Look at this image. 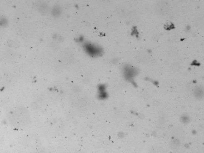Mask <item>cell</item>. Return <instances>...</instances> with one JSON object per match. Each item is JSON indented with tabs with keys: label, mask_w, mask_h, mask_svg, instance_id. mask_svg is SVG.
Returning a JSON list of instances; mask_svg holds the SVG:
<instances>
[{
	"label": "cell",
	"mask_w": 204,
	"mask_h": 153,
	"mask_svg": "<svg viewBox=\"0 0 204 153\" xmlns=\"http://www.w3.org/2000/svg\"><path fill=\"white\" fill-rule=\"evenodd\" d=\"M84 51L87 54L94 57L100 56L103 52V49L100 46L90 42H85L83 45Z\"/></svg>",
	"instance_id": "6da1fadb"
}]
</instances>
